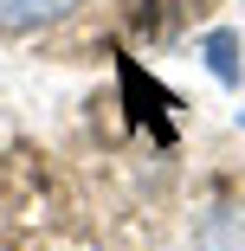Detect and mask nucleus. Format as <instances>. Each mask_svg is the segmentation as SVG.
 <instances>
[{
    "instance_id": "1",
    "label": "nucleus",
    "mask_w": 245,
    "mask_h": 251,
    "mask_svg": "<svg viewBox=\"0 0 245 251\" xmlns=\"http://www.w3.org/2000/svg\"><path fill=\"white\" fill-rule=\"evenodd\" d=\"M78 0H0V32H39V26H58Z\"/></svg>"
},
{
    "instance_id": "2",
    "label": "nucleus",
    "mask_w": 245,
    "mask_h": 251,
    "mask_svg": "<svg viewBox=\"0 0 245 251\" xmlns=\"http://www.w3.org/2000/svg\"><path fill=\"white\" fill-rule=\"evenodd\" d=\"M232 52H239V39H232V32H213V39H207V65H213V77H219V84H232V77H239V58H232Z\"/></svg>"
}]
</instances>
